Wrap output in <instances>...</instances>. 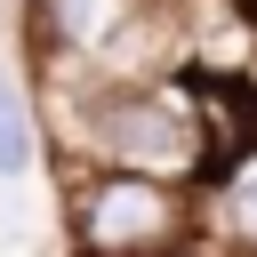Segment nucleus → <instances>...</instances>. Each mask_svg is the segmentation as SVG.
<instances>
[{"instance_id":"1","label":"nucleus","mask_w":257,"mask_h":257,"mask_svg":"<svg viewBox=\"0 0 257 257\" xmlns=\"http://www.w3.org/2000/svg\"><path fill=\"white\" fill-rule=\"evenodd\" d=\"M64 72H72V96H64L56 161L137 169L169 185H201L217 169V145L201 128V96L185 72H128V80H104L88 64H64Z\"/></svg>"},{"instance_id":"2","label":"nucleus","mask_w":257,"mask_h":257,"mask_svg":"<svg viewBox=\"0 0 257 257\" xmlns=\"http://www.w3.org/2000/svg\"><path fill=\"white\" fill-rule=\"evenodd\" d=\"M56 233L64 257H177L201 241V185L56 161Z\"/></svg>"},{"instance_id":"3","label":"nucleus","mask_w":257,"mask_h":257,"mask_svg":"<svg viewBox=\"0 0 257 257\" xmlns=\"http://www.w3.org/2000/svg\"><path fill=\"white\" fill-rule=\"evenodd\" d=\"M145 0H24V48L40 64H88L104 72L128 48V16Z\"/></svg>"},{"instance_id":"4","label":"nucleus","mask_w":257,"mask_h":257,"mask_svg":"<svg viewBox=\"0 0 257 257\" xmlns=\"http://www.w3.org/2000/svg\"><path fill=\"white\" fill-rule=\"evenodd\" d=\"M201 241L217 257H257V137L201 177Z\"/></svg>"},{"instance_id":"5","label":"nucleus","mask_w":257,"mask_h":257,"mask_svg":"<svg viewBox=\"0 0 257 257\" xmlns=\"http://www.w3.org/2000/svg\"><path fill=\"white\" fill-rule=\"evenodd\" d=\"M48 161V128H40V104L32 88L0 64V185H24L32 169Z\"/></svg>"},{"instance_id":"6","label":"nucleus","mask_w":257,"mask_h":257,"mask_svg":"<svg viewBox=\"0 0 257 257\" xmlns=\"http://www.w3.org/2000/svg\"><path fill=\"white\" fill-rule=\"evenodd\" d=\"M177 257H217V249H209V241H193V249H177Z\"/></svg>"}]
</instances>
